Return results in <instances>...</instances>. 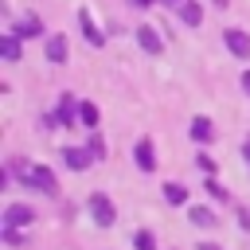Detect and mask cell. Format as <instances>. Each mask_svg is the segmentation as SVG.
<instances>
[{
    "label": "cell",
    "mask_w": 250,
    "mask_h": 250,
    "mask_svg": "<svg viewBox=\"0 0 250 250\" xmlns=\"http://www.w3.org/2000/svg\"><path fill=\"white\" fill-rule=\"evenodd\" d=\"M86 148L94 152V160H98V156H105V145H102V137H90V145H86Z\"/></svg>",
    "instance_id": "obj_19"
},
{
    "label": "cell",
    "mask_w": 250,
    "mask_h": 250,
    "mask_svg": "<svg viewBox=\"0 0 250 250\" xmlns=\"http://www.w3.org/2000/svg\"><path fill=\"white\" fill-rule=\"evenodd\" d=\"M78 121L94 129V125H98V105H94V102H82V105H78Z\"/></svg>",
    "instance_id": "obj_16"
},
{
    "label": "cell",
    "mask_w": 250,
    "mask_h": 250,
    "mask_svg": "<svg viewBox=\"0 0 250 250\" xmlns=\"http://www.w3.org/2000/svg\"><path fill=\"white\" fill-rule=\"evenodd\" d=\"M199 250H219V246H215V242H203V246H199Z\"/></svg>",
    "instance_id": "obj_23"
},
{
    "label": "cell",
    "mask_w": 250,
    "mask_h": 250,
    "mask_svg": "<svg viewBox=\"0 0 250 250\" xmlns=\"http://www.w3.org/2000/svg\"><path fill=\"white\" fill-rule=\"evenodd\" d=\"M207 195H215V199H227V191L219 188V180H207Z\"/></svg>",
    "instance_id": "obj_20"
},
{
    "label": "cell",
    "mask_w": 250,
    "mask_h": 250,
    "mask_svg": "<svg viewBox=\"0 0 250 250\" xmlns=\"http://www.w3.org/2000/svg\"><path fill=\"white\" fill-rule=\"evenodd\" d=\"M47 59L51 62H66V39L62 35H51L47 39Z\"/></svg>",
    "instance_id": "obj_12"
},
{
    "label": "cell",
    "mask_w": 250,
    "mask_h": 250,
    "mask_svg": "<svg viewBox=\"0 0 250 250\" xmlns=\"http://www.w3.org/2000/svg\"><path fill=\"white\" fill-rule=\"evenodd\" d=\"M74 109H78V105H74V98H70V94H62V98H59V109H55V117H59L62 125H74V117H78Z\"/></svg>",
    "instance_id": "obj_9"
},
{
    "label": "cell",
    "mask_w": 250,
    "mask_h": 250,
    "mask_svg": "<svg viewBox=\"0 0 250 250\" xmlns=\"http://www.w3.org/2000/svg\"><path fill=\"white\" fill-rule=\"evenodd\" d=\"M242 90H246V94H250V70H246V74H242Z\"/></svg>",
    "instance_id": "obj_21"
},
{
    "label": "cell",
    "mask_w": 250,
    "mask_h": 250,
    "mask_svg": "<svg viewBox=\"0 0 250 250\" xmlns=\"http://www.w3.org/2000/svg\"><path fill=\"white\" fill-rule=\"evenodd\" d=\"M223 43H227V51H230V55H238V59H250V35H246V31L230 27V31H223Z\"/></svg>",
    "instance_id": "obj_3"
},
{
    "label": "cell",
    "mask_w": 250,
    "mask_h": 250,
    "mask_svg": "<svg viewBox=\"0 0 250 250\" xmlns=\"http://www.w3.org/2000/svg\"><path fill=\"white\" fill-rule=\"evenodd\" d=\"M188 215H191V223H195V227H215V223H219V219H215L207 207H191Z\"/></svg>",
    "instance_id": "obj_17"
},
{
    "label": "cell",
    "mask_w": 250,
    "mask_h": 250,
    "mask_svg": "<svg viewBox=\"0 0 250 250\" xmlns=\"http://www.w3.org/2000/svg\"><path fill=\"white\" fill-rule=\"evenodd\" d=\"M90 156H94L90 148H62V160H66V164H70L74 172H82V168L90 164Z\"/></svg>",
    "instance_id": "obj_8"
},
{
    "label": "cell",
    "mask_w": 250,
    "mask_h": 250,
    "mask_svg": "<svg viewBox=\"0 0 250 250\" xmlns=\"http://www.w3.org/2000/svg\"><path fill=\"white\" fill-rule=\"evenodd\" d=\"M23 184H31V188H39V191H55V172L51 168H43V164H31V168H23Z\"/></svg>",
    "instance_id": "obj_2"
},
{
    "label": "cell",
    "mask_w": 250,
    "mask_h": 250,
    "mask_svg": "<svg viewBox=\"0 0 250 250\" xmlns=\"http://www.w3.org/2000/svg\"><path fill=\"white\" fill-rule=\"evenodd\" d=\"M164 199L180 207V203H188V188L184 184H164Z\"/></svg>",
    "instance_id": "obj_14"
},
{
    "label": "cell",
    "mask_w": 250,
    "mask_h": 250,
    "mask_svg": "<svg viewBox=\"0 0 250 250\" xmlns=\"http://www.w3.org/2000/svg\"><path fill=\"white\" fill-rule=\"evenodd\" d=\"M180 20H184L188 27H199V20H203L199 4H195V0H184V4H180Z\"/></svg>",
    "instance_id": "obj_10"
},
{
    "label": "cell",
    "mask_w": 250,
    "mask_h": 250,
    "mask_svg": "<svg viewBox=\"0 0 250 250\" xmlns=\"http://www.w3.org/2000/svg\"><path fill=\"white\" fill-rule=\"evenodd\" d=\"M16 35H20V39L43 35V20H39V16H23V20H16Z\"/></svg>",
    "instance_id": "obj_7"
},
{
    "label": "cell",
    "mask_w": 250,
    "mask_h": 250,
    "mask_svg": "<svg viewBox=\"0 0 250 250\" xmlns=\"http://www.w3.org/2000/svg\"><path fill=\"white\" fill-rule=\"evenodd\" d=\"M35 219V211L27 207V203H12L8 211H4V227H27Z\"/></svg>",
    "instance_id": "obj_5"
},
{
    "label": "cell",
    "mask_w": 250,
    "mask_h": 250,
    "mask_svg": "<svg viewBox=\"0 0 250 250\" xmlns=\"http://www.w3.org/2000/svg\"><path fill=\"white\" fill-rule=\"evenodd\" d=\"M137 250H156V238L148 230H137Z\"/></svg>",
    "instance_id": "obj_18"
},
{
    "label": "cell",
    "mask_w": 250,
    "mask_h": 250,
    "mask_svg": "<svg viewBox=\"0 0 250 250\" xmlns=\"http://www.w3.org/2000/svg\"><path fill=\"white\" fill-rule=\"evenodd\" d=\"M0 55L4 59H20V35H4L0 39Z\"/></svg>",
    "instance_id": "obj_15"
},
{
    "label": "cell",
    "mask_w": 250,
    "mask_h": 250,
    "mask_svg": "<svg viewBox=\"0 0 250 250\" xmlns=\"http://www.w3.org/2000/svg\"><path fill=\"white\" fill-rule=\"evenodd\" d=\"M78 27H82V35H86V43H90V47H105V35L98 31V23H94V16H90L86 8L78 12Z\"/></svg>",
    "instance_id": "obj_4"
},
{
    "label": "cell",
    "mask_w": 250,
    "mask_h": 250,
    "mask_svg": "<svg viewBox=\"0 0 250 250\" xmlns=\"http://www.w3.org/2000/svg\"><path fill=\"white\" fill-rule=\"evenodd\" d=\"M137 43H141L148 55H156V51H160V35H156L152 27H137Z\"/></svg>",
    "instance_id": "obj_11"
},
{
    "label": "cell",
    "mask_w": 250,
    "mask_h": 250,
    "mask_svg": "<svg viewBox=\"0 0 250 250\" xmlns=\"http://www.w3.org/2000/svg\"><path fill=\"white\" fill-rule=\"evenodd\" d=\"M133 4H148V0H133Z\"/></svg>",
    "instance_id": "obj_24"
},
{
    "label": "cell",
    "mask_w": 250,
    "mask_h": 250,
    "mask_svg": "<svg viewBox=\"0 0 250 250\" xmlns=\"http://www.w3.org/2000/svg\"><path fill=\"white\" fill-rule=\"evenodd\" d=\"M191 137H195L199 145H207V141L215 137V129H211V121H207V117H191Z\"/></svg>",
    "instance_id": "obj_13"
},
{
    "label": "cell",
    "mask_w": 250,
    "mask_h": 250,
    "mask_svg": "<svg viewBox=\"0 0 250 250\" xmlns=\"http://www.w3.org/2000/svg\"><path fill=\"white\" fill-rule=\"evenodd\" d=\"M133 156H137V168H141V172H152V168H156V156H152V141H148V137L137 141Z\"/></svg>",
    "instance_id": "obj_6"
},
{
    "label": "cell",
    "mask_w": 250,
    "mask_h": 250,
    "mask_svg": "<svg viewBox=\"0 0 250 250\" xmlns=\"http://www.w3.org/2000/svg\"><path fill=\"white\" fill-rule=\"evenodd\" d=\"M90 215H94V223H98V227H113V219H117V211H113L109 195H102V191H94V195H90Z\"/></svg>",
    "instance_id": "obj_1"
},
{
    "label": "cell",
    "mask_w": 250,
    "mask_h": 250,
    "mask_svg": "<svg viewBox=\"0 0 250 250\" xmlns=\"http://www.w3.org/2000/svg\"><path fill=\"white\" fill-rule=\"evenodd\" d=\"M242 156H246V164H250V141H246V145H242Z\"/></svg>",
    "instance_id": "obj_22"
}]
</instances>
